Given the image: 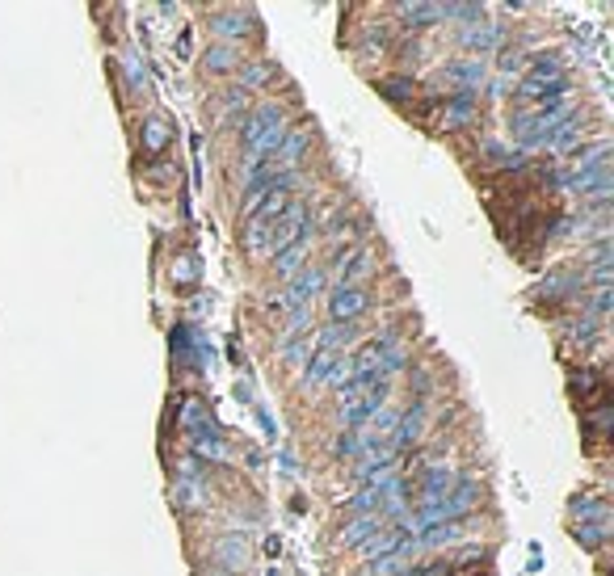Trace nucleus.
<instances>
[{
  "instance_id": "f257e3e1",
  "label": "nucleus",
  "mask_w": 614,
  "mask_h": 576,
  "mask_svg": "<svg viewBox=\"0 0 614 576\" xmlns=\"http://www.w3.org/2000/svg\"><path fill=\"white\" fill-rule=\"evenodd\" d=\"M210 34L223 47H240L245 38L257 34V17H253V9H215L210 13Z\"/></svg>"
},
{
  "instance_id": "f03ea898",
  "label": "nucleus",
  "mask_w": 614,
  "mask_h": 576,
  "mask_svg": "<svg viewBox=\"0 0 614 576\" xmlns=\"http://www.w3.org/2000/svg\"><path fill=\"white\" fill-rule=\"evenodd\" d=\"M367 307H370V291H367V286H332V294H329L332 324H354Z\"/></svg>"
},
{
  "instance_id": "7ed1b4c3",
  "label": "nucleus",
  "mask_w": 614,
  "mask_h": 576,
  "mask_svg": "<svg viewBox=\"0 0 614 576\" xmlns=\"http://www.w3.org/2000/svg\"><path fill=\"white\" fill-rule=\"evenodd\" d=\"M299 236H307V207L303 202H291V207L278 215V228H270V257L274 253H283V248H291L299 240Z\"/></svg>"
},
{
  "instance_id": "20e7f679",
  "label": "nucleus",
  "mask_w": 614,
  "mask_h": 576,
  "mask_svg": "<svg viewBox=\"0 0 614 576\" xmlns=\"http://www.w3.org/2000/svg\"><path fill=\"white\" fill-rule=\"evenodd\" d=\"M442 80L446 85H455L459 93H479V85L488 80V63L476 60V55H467V60H451L442 68Z\"/></svg>"
},
{
  "instance_id": "39448f33",
  "label": "nucleus",
  "mask_w": 614,
  "mask_h": 576,
  "mask_svg": "<svg viewBox=\"0 0 614 576\" xmlns=\"http://www.w3.org/2000/svg\"><path fill=\"white\" fill-rule=\"evenodd\" d=\"M459 42L467 51H476V60H484L488 51H497L505 42V25L501 22H471V25H459Z\"/></svg>"
},
{
  "instance_id": "423d86ee",
  "label": "nucleus",
  "mask_w": 614,
  "mask_h": 576,
  "mask_svg": "<svg viewBox=\"0 0 614 576\" xmlns=\"http://www.w3.org/2000/svg\"><path fill=\"white\" fill-rule=\"evenodd\" d=\"M324 291V270L320 265H307V270H299L295 278H291V286H286L283 294V307L286 311H299V307H312V294Z\"/></svg>"
},
{
  "instance_id": "0eeeda50",
  "label": "nucleus",
  "mask_w": 614,
  "mask_h": 576,
  "mask_svg": "<svg viewBox=\"0 0 614 576\" xmlns=\"http://www.w3.org/2000/svg\"><path fill=\"white\" fill-rule=\"evenodd\" d=\"M283 118H286V114H283V106H278V101H261L257 110H248L245 118H240V139H245V147H253L274 123H283Z\"/></svg>"
},
{
  "instance_id": "6e6552de",
  "label": "nucleus",
  "mask_w": 614,
  "mask_h": 576,
  "mask_svg": "<svg viewBox=\"0 0 614 576\" xmlns=\"http://www.w3.org/2000/svg\"><path fill=\"white\" fill-rule=\"evenodd\" d=\"M210 560H215L219 568H228V572H240V568L248 564L245 534H219V539L210 543Z\"/></svg>"
},
{
  "instance_id": "1a4fd4ad",
  "label": "nucleus",
  "mask_w": 614,
  "mask_h": 576,
  "mask_svg": "<svg viewBox=\"0 0 614 576\" xmlns=\"http://www.w3.org/2000/svg\"><path fill=\"white\" fill-rule=\"evenodd\" d=\"M451 488H455V471H451V463H430L425 467V484H421V509H433Z\"/></svg>"
},
{
  "instance_id": "9d476101",
  "label": "nucleus",
  "mask_w": 614,
  "mask_h": 576,
  "mask_svg": "<svg viewBox=\"0 0 614 576\" xmlns=\"http://www.w3.org/2000/svg\"><path fill=\"white\" fill-rule=\"evenodd\" d=\"M405 543H408V526H383L379 534H370L358 552L367 555V560H387V555H400Z\"/></svg>"
},
{
  "instance_id": "9b49d317",
  "label": "nucleus",
  "mask_w": 614,
  "mask_h": 576,
  "mask_svg": "<svg viewBox=\"0 0 614 576\" xmlns=\"http://www.w3.org/2000/svg\"><path fill=\"white\" fill-rule=\"evenodd\" d=\"M245 63V51L240 47H223V42H210L202 51V72L207 76H236V68Z\"/></svg>"
},
{
  "instance_id": "f8f14e48",
  "label": "nucleus",
  "mask_w": 614,
  "mask_h": 576,
  "mask_svg": "<svg viewBox=\"0 0 614 576\" xmlns=\"http://www.w3.org/2000/svg\"><path fill=\"white\" fill-rule=\"evenodd\" d=\"M312 139H316L312 135V126H295V131H286V139H283V147H278V160H274V164H283V172H295L299 164H303Z\"/></svg>"
},
{
  "instance_id": "ddd939ff",
  "label": "nucleus",
  "mask_w": 614,
  "mask_h": 576,
  "mask_svg": "<svg viewBox=\"0 0 614 576\" xmlns=\"http://www.w3.org/2000/svg\"><path fill=\"white\" fill-rule=\"evenodd\" d=\"M568 514L577 517V526H610V501L606 497H572Z\"/></svg>"
},
{
  "instance_id": "4468645a",
  "label": "nucleus",
  "mask_w": 614,
  "mask_h": 576,
  "mask_svg": "<svg viewBox=\"0 0 614 576\" xmlns=\"http://www.w3.org/2000/svg\"><path fill=\"white\" fill-rule=\"evenodd\" d=\"M476 106H479L476 93H451V98H446V106H442V118H438V123H442L446 131L471 126V118H476Z\"/></svg>"
},
{
  "instance_id": "2eb2a0df",
  "label": "nucleus",
  "mask_w": 614,
  "mask_h": 576,
  "mask_svg": "<svg viewBox=\"0 0 614 576\" xmlns=\"http://www.w3.org/2000/svg\"><path fill=\"white\" fill-rule=\"evenodd\" d=\"M307 257H312V232L299 236L291 248H283V253H274V270H278V278H295L299 270H307Z\"/></svg>"
},
{
  "instance_id": "dca6fc26",
  "label": "nucleus",
  "mask_w": 614,
  "mask_h": 576,
  "mask_svg": "<svg viewBox=\"0 0 614 576\" xmlns=\"http://www.w3.org/2000/svg\"><path fill=\"white\" fill-rule=\"evenodd\" d=\"M383 526H387V522H383L379 514H354V517H349V522L341 526L337 543H341V547H362V543H367L370 534H379Z\"/></svg>"
},
{
  "instance_id": "f3484780",
  "label": "nucleus",
  "mask_w": 614,
  "mask_h": 576,
  "mask_svg": "<svg viewBox=\"0 0 614 576\" xmlns=\"http://www.w3.org/2000/svg\"><path fill=\"white\" fill-rule=\"evenodd\" d=\"M274 76H278L274 60H245L240 68H236V80H240L236 88H245V93H261V88L270 85Z\"/></svg>"
},
{
  "instance_id": "a211bd4d",
  "label": "nucleus",
  "mask_w": 614,
  "mask_h": 576,
  "mask_svg": "<svg viewBox=\"0 0 614 576\" xmlns=\"http://www.w3.org/2000/svg\"><path fill=\"white\" fill-rule=\"evenodd\" d=\"M169 139H172L169 118H160V114H148V118H144V131H139V147H144L148 156H160V152L169 147Z\"/></svg>"
},
{
  "instance_id": "6ab92c4d",
  "label": "nucleus",
  "mask_w": 614,
  "mask_h": 576,
  "mask_svg": "<svg viewBox=\"0 0 614 576\" xmlns=\"http://www.w3.org/2000/svg\"><path fill=\"white\" fill-rule=\"evenodd\" d=\"M177 425H181L185 433H219L215 430V425H210V417H207V408H202V400H198V395H190V400H185L181 404V413H177Z\"/></svg>"
},
{
  "instance_id": "aec40b11",
  "label": "nucleus",
  "mask_w": 614,
  "mask_h": 576,
  "mask_svg": "<svg viewBox=\"0 0 614 576\" xmlns=\"http://www.w3.org/2000/svg\"><path fill=\"white\" fill-rule=\"evenodd\" d=\"M395 17L405 22V30H425L442 22V5H395Z\"/></svg>"
},
{
  "instance_id": "412c9836",
  "label": "nucleus",
  "mask_w": 614,
  "mask_h": 576,
  "mask_svg": "<svg viewBox=\"0 0 614 576\" xmlns=\"http://www.w3.org/2000/svg\"><path fill=\"white\" fill-rule=\"evenodd\" d=\"M337 358H341V354H329V349H316V354L307 358V367H303V379H299V387H303V392H312L316 383H324V379H329V370L337 367Z\"/></svg>"
},
{
  "instance_id": "4be33fe9",
  "label": "nucleus",
  "mask_w": 614,
  "mask_h": 576,
  "mask_svg": "<svg viewBox=\"0 0 614 576\" xmlns=\"http://www.w3.org/2000/svg\"><path fill=\"white\" fill-rule=\"evenodd\" d=\"M358 337V324H332L329 320V329H320L316 337V349H329V354H341L345 345Z\"/></svg>"
},
{
  "instance_id": "5701e85b",
  "label": "nucleus",
  "mask_w": 614,
  "mask_h": 576,
  "mask_svg": "<svg viewBox=\"0 0 614 576\" xmlns=\"http://www.w3.org/2000/svg\"><path fill=\"white\" fill-rule=\"evenodd\" d=\"M286 131H291V123H274L270 131H265V135L257 139V144L248 147V156H257V160H270V156H278V147H283V139H286Z\"/></svg>"
},
{
  "instance_id": "b1692460",
  "label": "nucleus",
  "mask_w": 614,
  "mask_h": 576,
  "mask_svg": "<svg viewBox=\"0 0 614 576\" xmlns=\"http://www.w3.org/2000/svg\"><path fill=\"white\" fill-rule=\"evenodd\" d=\"M194 459L202 463V459H210V463H228L232 459V451L223 446L219 433H198L194 438Z\"/></svg>"
},
{
  "instance_id": "393cba45",
  "label": "nucleus",
  "mask_w": 614,
  "mask_h": 576,
  "mask_svg": "<svg viewBox=\"0 0 614 576\" xmlns=\"http://www.w3.org/2000/svg\"><path fill=\"white\" fill-rule=\"evenodd\" d=\"M202 501H207V492H202L198 479H177V484H172V505H177V509H198Z\"/></svg>"
},
{
  "instance_id": "a878e982",
  "label": "nucleus",
  "mask_w": 614,
  "mask_h": 576,
  "mask_svg": "<svg viewBox=\"0 0 614 576\" xmlns=\"http://www.w3.org/2000/svg\"><path fill=\"white\" fill-rule=\"evenodd\" d=\"M379 93L383 98H392V101H408L413 93H417V80H413V76H383Z\"/></svg>"
},
{
  "instance_id": "bb28decb",
  "label": "nucleus",
  "mask_w": 614,
  "mask_h": 576,
  "mask_svg": "<svg viewBox=\"0 0 614 576\" xmlns=\"http://www.w3.org/2000/svg\"><path fill=\"white\" fill-rule=\"evenodd\" d=\"M245 110H248V93L245 88H228V93L219 98V114H215V118H219V123H228V118H236V114L245 118Z\"/></svg>"
},
{
  "instance_id": "cd10ccee",
  "label": "nucleus",
  "mask_w": 614,
  "mask_h": 576,
  "mask_svg": "<svg viewBox=\"0 0 614 576\" xmlns=\"http://www.w3.org/2000/svg\"><path fill=\"white\" fill-rule=\"evenodd\" d=\"M572 534H577L581 547H590V552H598V547H606V543H610L614 530H610V526H577Z\"/></svg>"
},
{
  "instance_id": "c85d7f7f",
  "label": "nucleus",
  "mask_w": 614,
  "mask_h": 576,
  "mask_svg": "<svg viewBox=\"0 0 614 576\" xmlns=\"http://www.w3.org/2000/svg\"><path fill=\"white\" fill-rule=\"evenodd\" d=\"M307 324H312V307H299V311H291V324L283 329V337H278V345H291L295 337H303Z\"/></svg>"
},
{
  "instance_id": "c756f323",
  "label": "nucleus",
  "mask_w": 614,
  "mask_h": 576,
  "mask_svg": "<svg viewBox=\"0 0 614 576\" xmlns=\"http://www.w3.org/2000/svg\"><path fill=\"white\" fill-rule=\"evenodd\" d=\"M408 560L405 555H387V560H379V564H370V576H408Z\"/></svg>"
},
{
  "instance_id": "7c9ffc66",
  "label": "nucleus",
  "mask_w": 614,
  "mask_h": 576,
  "mask_svg": "<svg viewBox=\"0 0 614 576\" xmlns=\"http://www.w3.org/2000/svg\"><path fill=\"white\" fill-rule=\"evenodd\" d=\"M283 358L291 362V367H303L307 358H312V341H291V345H283Z\"/></svg>"
},
{
  "instance_id": "2f4dec72",
  "label": "nucleus",
  "mask_w": 614,
  "mask_h": 576,
  "mask_svg": "<svg viewBox=\"0 0 614 576\" xmlns=\"http://www.w3.org/2000/svg\"><path fill=\"white\" fill-rule=\"evenodd\" d=\"M123 68H126V76H131V85H135L139 93H148V76H144V68H139L135 55H123Z\"/></svg>"
},
{
  "instance_id": "473e14b6",
  "label": "nucleus",
  "mask_w": 614,
  "mask_h": 576,
  "mask_svg": "<svg viewBox=\"0 0 614 576\" xmlns=\"http://www.w3.org/2000/svg\"><path fill=\"white\" fill-rule=\"evenodd\" d=\"M590 311L598 320L606 316V311H610V286H606V291H593V299H590Z\"/></svg>"
},
{
  "instance_id": "72a5a7b5",
  "label": "nucleus",
  "mask_w": 614,
  "mask_h": 576,
  "mask_svg": "<svg viewBox=\"0 0 614 576\" xmlns=\"http://www.w3.org/2000/svg\"><path fill=\"white\" fill-rule=\"evenodd\" d=\"M517 63H522V51H517V47H514V51H505V55H501V72L509 76V72L517 68Z\"/></svg>"
},
{
  "instance_id": "f704fd0d",
  "label": "nucleus",
  "mask_w": 614,
  "mask_h": 576,
  "mask_svg": "<svg viewBox=\"0 0 614 576\" xmlns=\"http://www.w3.org/2000/svg\"><path fill=\"white\" fill-rule=\"evenodd\" d=\"M345 228H349V215H332V219H329V228H324V232H329V236H341Z\"/></svg>"
}]
</instances>
